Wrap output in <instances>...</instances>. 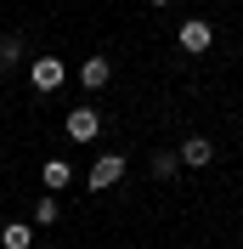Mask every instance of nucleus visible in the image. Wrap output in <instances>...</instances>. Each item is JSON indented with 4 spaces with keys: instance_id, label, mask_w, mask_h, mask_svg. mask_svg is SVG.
Returning <instances> with one entry per match:
<instances>
[{
    "instance_id": "1",
    "label": "nucleus",
    "mask_w": 243,
    "mask_h": 249,
    "mask_svg": "<svg viewBox=\"0 0 243 249\" xmlns=\"http://www.w3.org/2000/svg\"><path fill=\"white\" fill-rule=\"evenodd\" d=\"M119 176H124V153H102V159L91 164V193H107Z\"/></svg>"
},
{
    "instance_id": "2",
    "label": "nucleus",
    "mask_w": 243,
    "mask_h": 249,
    "mask_svg": "<svg viewBox=\"0 0 243 249\" xmlns=\"http://www.w3.org/2000/svg\"><path fill=\"white\" fill-rule=\"evenodd\" d=\"M29 79H34V91H57L62 85V62L57 57H34L29 62Z\"/></svg>"
},
{
    "instance_id": "3",
    "label": "nucleus",
    "mask_w": 243,
    "mask_h": 249,
    "mask_svg": "<svg viewBox=\"0 0 243 249\" xmlns=\"http://www.w3.org/2000/svg\"><path fill=\"white\" fill-rule=\"evenodd\" d=\"M181 46L192 51V57H198V51H209V46H215V29L204 23V17H187V23H181Z\"/></svg>"
},
{
    "instance_id": "4",
    "label": "nucleus",
    "mask_w": 243,
    "mask_h": 249,
    "mask_svg": "<svg viewBox=\"0 0 243 249\" xmlns=\"http://www.w3.org/2000/svg\"><path fill=\"white\" fill-rule=\"evenodd\" d=\"M96 130H102V119H96V108H74V113H68V136H74V142H91Z\"/></svg>"
},
{
    "instance_id": "5",
    "label": "nucleus",
    "mask_w": 243,
    "mask_h": 249,
    "mask_svg": "<svg viewBox=\"0 0 243 249\" xmlns=\"http://www.w3.org/2000/svg\"><path fill=\"white\" fill-rule=\"evenodd\" d=\"M175 159H181V164H192V170H204V164L215 159V147H209L204 136H187V142H181V153H175Z\"/></svg>"
},
{
    "instance_id": "6",
    "label": "nucleus",
    "mask_w": 243,
    "mask_h": 249,
    "mask_svg": "<svg viewBox=\"0 0 243 249\" xmlns=\"http://www.w3.org/2000/svg\"><path fill=\"white\" fill-rule=\"evenodd\" d=\"M34 244V232L23 227V221H12V227H0V249H29Z\"/></svg>"
},
{
    "instance_id": "7",
    "label": "nucleus",
    "mask_w": 243,
    "mask_h": 249,
    "mask_svg": "<svg viewBox=\"0 0 243 249\" xmlns=\"http://www.w3.org/2000/svg\"><path fill=\"white\" fill-rule=\"evenodd\" d=\"M107 74H113V68H107V57H91L85 68H79V79H85L91 91H102V85H107Z\"/></svg>"
},
{
    "instance_id": "8",
    "label": "nucleus",
    "mask_w": 243,
    "mask_h": 249,
    "mask_svg": "<svg viewBox=\"0 0 243 249\" xmlns=\"http://www.w3.org/2000/svg\"><path fill=\"white\" fill-rule=\"evenodd\" d=\"M74 170H68V159H46V187H68Z\"/></svg>"
},
{
    "instance_id": "9",
    "label": "nucleus",
    "mask_w": 243,
    "mask_h": 249,
    "mask_svg": "<svg viewBox=\"0 0 243 249\" xmlns=\"http://www.w3.org/2000/svg\"><path fill=\"white\" fill-rule=\"evenodd\" d=\"M17 57H23V40H12V34H6V40H0V68H12Z\"/></svg>"
},
{
    "instance_id": "10",
    "label": "nucleus",
    "mask_w": 243,
    "mask_h": 249,
    "mask_svg": "<svg viewBox=\"0 0 243 249\" xmlns=\"http://www.w3.org/2000/svg\"><path fill=\"white\" fill-rule=\"evenodd\" d=\"M34 221H40V227H51V221H57V198H40V204H34Z\"/></svg>"
},
{
    "instance_id": "11",
    "label": "nucleus",
    "mask_w": 243,
    "mask_h": 249,
    "mask_svg": "<svg viewBox=\"0 0 243 249\" xmlns=\"http://www.w3.org/2000/svg\"><path fill=\"white\" fill-rule=\"evenodd\" d=\"M153 6H175V0H153Z\"/></svg>"
}]
</instances>
